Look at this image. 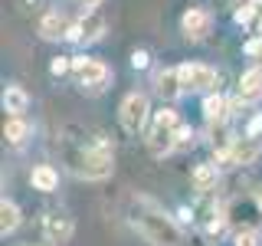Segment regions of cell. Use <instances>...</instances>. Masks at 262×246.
<instances>
[{
    "label": "cell",
    "mask_w": 262,
    "mask_h": 246,
    "mask_svg": "<svg viewBox=\"0 0 262 246\" xmlns=\"http://www.w3.org/2000/svg\"><path fill=\"white\" fill-rule=\"evenodd\" d=\"M220 180V164L210 161V164H196L193 168V187L196 191H213Z\"/></svg>",
    "instance_id": "obj_17"
},
{
    "label": "cell",
    "mask_w": 262,
    "mask_h": 246,
    "mask_svg": "<svg viewBox=\"0 0 262 246\" xmlns=\"http://www.w3.org/2000/svg\"><path fill=\"white\" fill-rule=\"evenodd\" d=\"M256 200H259V207H262V187H259V194H256Z\"/></svg>",
    "instance_id": "obj_30"
},
{
    "label": "cell",
    "mask_w": 262,
    "mask_h": 246,
    "mask_svg": "<svg viewBox=\"0 0 262 246\" xmlns=\"http://www.w3.org/2000/svg\"><path fill=\"white\" fill-rule=\"evenodd\" d=\"M262 131V115H256V118L249 121V128H246V135H259Z\"/></svg>",
    "instance_id": "obj_27"
},
{
    "label": "cell",
    "mask_w": 262,
    "mask_h": 246,
    "mask_svg": "<svg viewBox=\"0 0 262 246\" xmlns=\"http://www.w3.org/2000/svg\"><path fill=\"white\" fill-rule=\"evenodd\" d=\"M66 33H69V20L59 13V10H49L43 20H39V36L46 39V43H56V39H66Z\"/></svg>",
    "instance_id": "obj_14"
},
{
    "label": "cell",
    "mask_w": 262,
    "mask_h": 246,
    "mask_svg": "<svg viewBox=\"0 0 262 246\" xmlns=\"http://www.w3.org/2000/svg\"><path fill=\"white\" fill-rule=\"evenodd\" d=\"M259 13H262V0H246V4L236 7L233 16H236V23H239V27H252Z\"/></svg>",
    "instance_id": "obj_21"
},
{
    "label": "cell",
    "mask_w": 262,
    "mask_h": 246,
    "mask_svg": "<svg viewBox=\"0 0 262 246\" xmlns=\"http://www.w3.org/2000/svg\"><path fill=\"white\" fill-rule=\"evenodd\" d=\"M177 125H180V115L174 109H161L154 115V128H151V135H147V151H151L154 158H164V154H170L177 148V141H174Z\"/></svg>",
    "instance_id": "obj_3"
},
{
    "label": "cell",
    "mask_w": 262,
    "mask_h": 246,
    "mask_svg": "<svg viewBox=\"0 0 262 246\" xmlns=\"http://www.w3.org/2000/svg\"><path fill=\"white\" fill-rule=\"evenodd\" d=\"M49 246H56V243H49Z\"/></svg>",
    "instance_id": "obj_31"
},
{
    "label": "cell",
    "mask_w": 262,
    "mask_h": 246,
    "mask_svg": "<svg viewBox=\"0 0 262 246\" xmlns=\"http://www.w3.org/2000/svg\"><path fill=\"white\" fill-rule=\"evenodd\" d=\"M259 243V230H239L236 233V246H256Z\"/></svg>",
    "instance_id": "obj_23"
},
{
    "label": "cell",
    "mask_w": 262,
    "mask_h": 246,
    "mask_svg": "<svg viewBox=\"0 0 262 246\" xmlns=\"http://www.w3.org/2000/svg\"><path fill=\"white\" fill-rule=\"evenodd\" d=\"M131 66H135V69H147V66H151V56H147L144 49H135V53H131Z\"/></svg>",
    "instance_id": "obj_25"
},
{
    "label": "cell",
    "mask_w": 262,
    "mask_h": 246,
    "mask_svg": "<svg viewBox=\"0 0 262 246\" xmlns=\"http://www.w3.org/2000/svg\"><path fill=\"white\" fill-rule=\"evenodd\" d=\"M27 105H30V95L23 92L20 86H7V92H4V109L7 112H10V115H23Z\"/></svg>",
    "instance_id": "obj_18"
},
{
    "label": "cell",
    "mask_w": 262,
    "mask_h": 246,
    "mask_svg": "<svg viewBox=\"0 0 262 246\" xmlns=\"http://www.w3.org/2000/svg\"><path fill=\"white\" fill-rule=\"evenodd\" d=\"M220 4H223V7H239L243 0H220Z\"/></svg>",
    "instance_id": "obj_29"
},
{
    "label": "cell",
    "mask_w": 262,
    "mask_h": 246,
    "mask_svg": "<svg viewBox=\"0 0 262 246\" xmlns=\"http://www.w3.org/2000/svg\"><path fill=\"white\" fill-rule=\"evenodd\" d=\"M177 72H180V86H184V92H213L216 89V69H210V66H203V63H184V66H177Z\"/></svg>",
    "instance_id": "obj_5"
},
{
    "label": "cell",
    "mask_w": 262,
    "mask_h": 246,
    "mask_svg": "<svg viewBox=\"0 0 262 246\" xmlns=\"http://www.w3.org/2000/svg\"><path fill=\"white\" fill-rule=\"evenodd\" d=\"M112 148H105V145H89V148H72L66 158H69V168H72V174L82 177V180H105V177H112V171H115V161H112Z\"/></svg>",
    "instance_id": "obj_2"
},
{
    "label": "cell",
    "mask_w": 262,
    "mask_h": 246,
    "mask_svg": "<svg viewBox=\"0 0 262 246\" xmlns=\"http://www.w3.org/2000/svg\"><path fill=\"white\" fill-rule=\"evenodd\" d=\"M79 7H82V13H85V10H98L102 0H79Z\"/></svg>",
    "instance_id": "obj_28"
},
{
    "label": "cell",
    "mask_w": 262,
    "mask_h": 246,
    "mask_svg": "<svg viewBox=\"0 0 262 246\" xmlns=\"http://www.w3.org/2000/svg\"><path fill=\"white\" fill-rule=\"evenodd\" d=\"M147 115H151L147 95L144 92H131V95H125V102H121V109H118V121H121V128H125L128 135H141L144 125H147Z\"/></svg>",
    "instance_id": "obj_4"
},
{
    "label": "cell",
    "mask_w": 262,
    "mask_h": 246,
    "mask_svg": "<svg viewBox=\"0 0 262 246\" xmlns=\"http://www.w3.org/2000/svg\"><path fill=\"white\" fill-rule=\"evenodd\" d=\"M226 220H229V227L239 233V230H259L262 223V207H259V200L256 197H243V200H233L226 207Z\"/></svg>",
    "instance_id": "obj_6"
},
{
    "label": "cell",
    "mask_w": 262,
    "mask_h": 246,
    "mask_svg": "<svg viewBox=\"0 0 262 246\" xmlns=\"http://www.w3.org/2000/svg\"><path fill=\"white\" fill-rule=\"evenodd\" d=\"M243 49H246V56H252V59H262V36L249 39V43H246Z\"/></svg>",
    "instance_id": "obj_26"
},
{
    "label": "cell",
    "mask_w": 262,
    "mask_h": 246,
    "mask_svg": "<svg viewBox=\"0 0 262 246\" xmlns=\"http://www.w3.org/2000/svg\"><path fill=\"white\" fill-rule=\"evenodd\" d=\"M72 233H76V223H72L69 213L49 210L46 217H43V236H46V243H69Z\"/></svg>",
    "instance_id": "obj_10"
},
{
    "label": "cell",
    "mask_w": 262,
    "mask_h": 246,
    "mask_svg": "<svg viewBox=\"0 0 262 246\" xmlns=\"http://www.w3.org/2000/svg\"><path fill=\"white\" fill-rule=\"evenodd\" d=\"M131 223H135V230L151 246H180V243H184V230H180L154 200H147V197H138V200H135Z\"/></svg>",
    "instance_id": "obj_1"
},
{
    "label": "cell",
    "mask_w": 262,
    "mask_h": 246,
    "mask_svg": "<svg viewBox=\"0 0 262 246\" xmlns=\"http://www.w3.org/2000/svg\"><path fill=\"white\" fill-rule=\"evenodd\" d=\"M16 227H20V207H16L13 200H7V197H4V203H0V233L10 236Z\"/></svg>",
    "instance_id": "obj_19"
},
{
    "label": "cell",
    "mask_w": 262,
    "mask_h": 246,
    "mask_svg": "<svg viewBox=\"0 0 262 246\" xmlns=\"http://www.w3.org/2000/svg\"><path fill=\"white\" fill-rule=\"evenodd\" d=\"M262 154V145L256 141V135H243V138H233V145H229L226 154H216L220 168H229V164H252Z\"/></svg>",
    "instance_id": "obj_8"
},
{
    "label": "cell",
    "mask_w": 262,
    "mask_h": 246,
    "mask_svg": "<svg viewBox=\"0 0 262 246\" xmlns=\"http://www.w3.org/2000/svg\"><path fill=\"white\" fill-rule=\"evenodd\" d=\"M174 141H177V148H190V145H193V128L177 125V131H174Z\"/></svg>",
    "instance_id": "obj_22"
},
{
    "label": "cell",
    "mask_w": 262,
    "mask_h": 246,
    "mask_svg": "<svg viewBox=\"0 0 262 246\" xmlns=\"http://www.w3.org/2000/svg\"><path fill=\"white\" fill-rule=\"evenodd\" d=\"M203 115H207V121L210 125H216V121H226V115H229V102L220 92H210L207 98H203Z\"/></svg>",
    "instance_id": "obj_16"
},
{
    "label": "cell",
    "mask_w": 262,
    "mask_h": 246,
    "mask_svg": "<svg viewBox=\"0 0 262 246\" xmlns=\"http://www.w3.org/2000/svg\"><path fill=\"white\" fill-rule=\"evenodd\" d=\"M27 135H30V125L23 121V115H10V118L4 121V138H7L10 145L27 141Z\"/></svg>",
    "instance_id": "obj_20"
},
{
    "label": "cell",
    "mask_w": 262,
    "mask_h": 246,
    "mask_svg": "<svg viewBox=\"0 0 262 246\" xmlns=\"http://www.w3.org/2000/svg\"><path fill=\"white\" fill-rule=\"evenodd\" d=\"M30 184H33V191H39V194H53L56 187H59V171H56L53 164H36V168L30 171Z\"/></svg>",
    "instance_id": "obj_15"
},
{
    "label": "cell",
    "mask_w": 262,
    "mask_h": 246,
    "mask_svg": "<svg viewBox=\"0 0 262 246\" xmlns=\"http://www.w3.org/2000/svg\"><path fill=\"white\" fill-rule=\"evenodd\" d=\"M105 27H108V23H105V16L98 10H85L76 27H69L66 39H69V43H95V39H102Z\"/></svg>",
    "instance_id": "obj_9"
},
{
    "label": "cell",
    "mask_w": 262,
    "mask_h": 246,
    "mask_svg": "<svg viewBox=\"0 0 262 246\" xmlns=\"http://www.w3.org/2000/svg\"><path fill=\"white\" fill-rule=\"evenodd\" d=\"M69 69H72V59H66V56H56L53 66H49V72H53V76H66Z\"/></svg>",
    "instance_id": "obj_24"
},
{
    "label": "cell",
    "mask_w": 262,
    "mask_h": 246,
    "mask_svg": "<svg viewBox=\"0 0 262 246\" xmlns=\"http://www.w3.org/2000/svg\"><path fill=\"white\" fill-rule=\"evenodd\" d=\"M72 72H76L79 86L89 89H105V82L112 79V69L102 59H92V56H72Z\"/></svg>",
    "instance_id": "obj_7"
},
{
    "label": "cell",
    "mask_w": 262,
    "mask_h": 246,
    "mask_svg": "<svg viewBox=\"0 0 262 246\" xmlns=\"http://www.w3.org/2000/svg\"><path fill=\"white\" fill-rule=\"evenodd\" d=\"M236 98L239 102H259L262 98V69L252 66L239 76V86H236Z\"/></svg>",
    "instance_id": "obj_12"
},
{
    "label": "cell",
    "mask_w": 262,
    "mask_h": 246,
    "mask_svg": "<svg viewBox=\"0 0 262 246\" xmlns=\"http://www.w3.org/2000/svg\"><path fill=\"white\" fill-rule=\"evenodd\" d=\"M180 30H184L187 39H203L213 30V16L207 10H187L180 16Z\"/></svg>",
    "instance_id": "obj_11"
},
{
    "label": "cell",
    "mask_w": 262,
    "mask_h": 246,
    "mask_svg": "<svg viewBox=\"0 0 262 246\" xmlns=\"http://www.w3.org/2000/svg\"><path fill=\"white\" fill-rule=\"evenodd\" d=\"M154 89L164 102H174V98L184 95V86H180V72L177 69H161L154 72Z\"/></svg>",
    "instance_id": "obj_13"
}]
</instances>
